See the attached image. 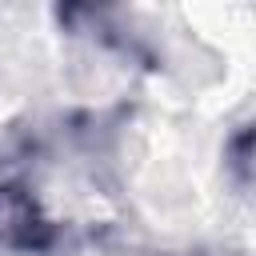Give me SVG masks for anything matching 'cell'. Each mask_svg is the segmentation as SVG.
<instances>
[{
	"instance_id": "obj_1",
	"label": "cell",
	"mask_w": 256,
	"mask_h": 256,
	"mask_svg": "<svg viewBox=\"0 0 256 256\" xmlns=\"http://www.w3.org/2000/svg\"><path fill=\"white\" fill-rule=\"evenodd\" d=\"M56 244V224L40 212L28 188L0 184V248L12 252H48Z\"/></svg>"
},
{
	"instance_id": "obj_2",
	"label": "cell",
	"mask_w": 256,
	"mask_h": 256,
	"mask_svg": "<svg viewBox=\"0 0 256 256\" xmlns=\"http://www.w3.org/2000/svg\"><path fill=\"white\" fill-rule=\"evenodd\" d=\"M248 148H252V132H248V128H240V132H236V140H232V164H236L240 180H248Z\"/></svg>"
}]
</instances>
